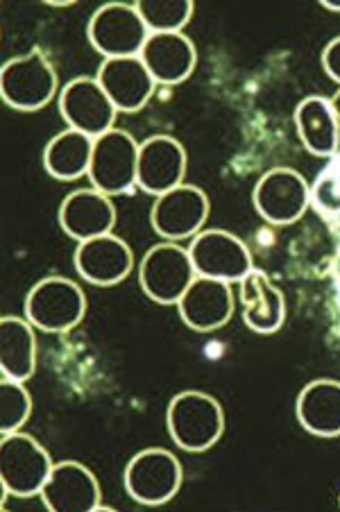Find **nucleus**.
<instances>
[{
    "label": "nucleus",
    "mask_w": 340,
    "mask_h": 512,
    "mask_svg": "<svg viewBox=\"0 0 340 512\" xmlns=\"http://www.w3.org/2000/svg\"><path fill=\"white\" fill-rule=\"evenodd\" d=\"M41 499L50 512H98L102 508L96 474L75 460L55 463Z\"/></svg>",
    "instance_id": "ddd939ff"
},
{
    "label": "nucleus",
    "mask_w": 340,
    "mask_h": 512,
    "mask_svg": "<svg viewBox=\"0 0 340 512\" xmlns=\"http://www.w3.org/2000/svg\"><path fill=\"white\" fill-rule=\"evenodd\" d=\"M184 469L173 451L143 449L125 467V492L141 506H161L182 488Z\"/></svg>",
    "instance_id": "39448f33"
},
{
    "label": "nucleus",
    "mask_w": 340,
    "mask_h": 512,
    "mask_svg": "<svg viewBox=\"0 0 340 512\" xmlns=\"http://www.w3.org/2000/svg\"><path fill=\"white\" fill-rule=\"evenodd\" d=\"M295 127L302 145L311 155H336L340 145V121L331 107V100L320 96L304 98L295 107Z\"/></svg>",
    "instance_id": "4be33fe9"
},
{
    "label": "nucleus",
    "mask_w": 340,
    "mask_h": 512,
    "mask_svg": "<svg viewBox=\"0 0 340 512\" xmlns=\"http://www.w3.org/2000/svg\"><path fill=\"white\" fill-rule=\"evenodd\" d=\"M322 68L331 80L340 84V37L331 39L327 48L322 50Z\"/></svg>",
    "instance_id": "bb28decb"
},
{
    "label": "nucleus",
    "mask_w": 340,
    "mask_h": 512,
    "mask_svg": "<svg viewBox=\"0 0 340 512\" xmlns=\"http://www.w3.org/2000/svg\"><path fill=\"white\" fill-rule=\"evenodd\" d=\"M134 268V252L123 238L105 234L78 243L75 270L93 286H114L127 279Z\"/></svg>",
    "instance_id": "f3484780"
},
{
    "label": "nucleus",
    "mask_w": 340,
    "mask_h": 512,
    "mask_svg": "<svg viewBox=\"0 0 340 512\" xmlns=\"http://www.w3.org/2000/svg\"><path fill=\"white\" fill-rule=\"evenodd\" d=\"M329 12H340V0H322L320 3Z\"/></svg>",
    "instance_id": "cd10ccee"
},
{
    "label": "nucleus",
    "mask_w": 340,
    "mask_h": 512,
    "mask_svg": "<svg viewBox=\"0 0 340 512\" xmlns=\"http://www.w3.org/2000/svg\"><path fill=\"white\" fill-rule=\"evenodd\" d=\"M297 422L316 438L340 435V381L316 379L306 383L295 404Z\"/></svg>",
    "instance_id": "412c9836"
},
{
    "label": "nucleus",
    "mask_w": 340,
    "mask_h": 512,
    "mask_svg": "<svg viewBox=\"0 0 340 512\" xmlns=\"http://www.w3.org/2000/svg\"><path fill=\"white\" fill-rule=\"evenodd\" d=\"M59 112L71 130L98 139L114 130L118 109L96 78H75L59 93Z\"/></svg>",
    "instance_id": "f8f14e48"
},
{
    "label": "nucleus",
    "mask_w": 340,
    "mask_h": 512,
    "mask_svg": "<svg viewBox=\"0 0 340 512\" xmlns=\"http://www.w3.org/2000/svg\"><path fill=\"white\" fill-rule=\"evenodd\" d=\"M331 107H334V112H336V116H338V121H340V91L336 93L334 98H331Z\"/></svg>",
    "instance_id": "c85d7f7f"
},
{
    "label": "nucleus",
    "mask_w": 340,
    "mask_h": 512,
    "mask_svg": "<svg viewBox=\"0 0 340 512\" xmlns=\"http://www.w3.org/2000/svg\"><path fill=\"white\" fill-rule=\"evenodd\" d=\"M96 80L114 102V107L123 114L141 112L157 87L141 57L105 59L98 68Z\"/></svg>",
    "instance_id": "dca6fc26"
},
{
    "label": "nucleus",
    "mask_w": 340,
    "mask_h": 512,
    "mask_svg": "<svg viewBox=\"0 0 340 512\" xmlns=\"http://www.w3.org/2000/svg\"><path fill=\"white\" fill-rule=\"evenodd\" d=\"M134 5L141 19L146 21L150 34L182 32L195 12L191 0H141V3Z\"/></svg>",
    "instance_id": "393cba45"
},
{
    "label": "nucleus",
    "mask_w": 340,
    "mask_h": 512,
    "mask_svg": "<svg viewBox=\"0 0 340 512\" xmlns=\"http://www.w3.org/2000/svg\"><path fill=\"white\" fill-rule=\"evenodd\" d=\"M234 293L227 281L195 277L189 290L177 302V311L186 327L198 331V334H209V331L223 329L234 315Z\"/></svg>",
    "instance_id": "2eb2a0df"
},
{
    "label": "nucleus",
    "mask_w": 340,
    "mask_h": 512,
    "mask_svg": "<svg viewBox=\"0 0 340 512\" xmlns=\"http://www.w3.org/2000/svg\"><path fill=\"white\" fill-rule=\"evenodd\" d=\"M0 370L5 379L25 383L37 370V338L34 327L16 315L0 320Z\"/></svg>",
    "instance_id": "5701e85b"
},
{
    "label": "nucleus",
    "mask_w": 340,
    "mask_h": 512,
    "mask_svg": "<svg viewBox=\"0 0 340 512\" xmlns=\"http://www.w3.org/2000/svg\"><path fill=\"white\" fill-rule=\"evenodd\" d=\"M186 175V150L173 136L157 134L141 143L139 170H136V186L155 195H164L184 184Z\"/></svg>",
    "instance_id": "4468645a"
},
{
    "label": "nucleus",
    "mask_w": 340,
    "mask_h": 512,
    "mask_svg": "<svg viewBox=\"0 0 340 512\" xmlns=\"http://www.w3.org/2000/svg\"><path fill=\"white\" fill-rule=\"evenodd\" d=\"M243 322L254 334H275L286 322V300L261 270H250L241 279Z\"/></svg>",
    "instance_id": "aec40b11"
},
{
    "label": "nucleus",
    "mask_w": 340,
    "mask_h": 512,
    "mask_svg": "<svg viewBox=\"0 0 340 512\" xmlns=\"http://www.w3.org/2000/svg\"><path fill=\"white\" fill-rule=\"evenodd\" d=\"M189 254L198 277L241 284V279L254 270L250 247L225 229H207L193 236Z\"/></svg>",
    "instance_id": "9d476101"
},
{
    "label": "nucleus",
    "mask_w": 340,
    "mask_h": 512,
    "mask_svg": "<svg viewBox=\"0 0 340 512\" xmlns=\"http://www.w3.org/2000/svg\"><path fill=\"white\" fill-rule=\"evenodd\" d=\"M139 150L134 136L125 130H109L93 139V157L89 166V182L93 189L112 195L130 193L136 186Z\"/></svg>",
    "instance_id": "423d86ee"
},
{
    "label": "nucleus",
    "mask_w": 340,
    "mask_h": 512,
    "mask_svg": "<svg viewBox=\"0 0 340 512\" xmlns=\"http://www.w3.org/2000/svg\"><path fill=\"white\" fill-rule=\"evenodd\" d=\"M91 46L105 59L139 57L150 37L146 21L141 19L136 5L109 3L93 12L89 21Z\"/></svg>",
    "instance_id": "6e6552de"
},
{
    "label": "nucleus",
    "mask_w": 340,
    "mask_h": 512,
    "mask_svg": "<svg viewBox=\"0 0 340 512\" xmlns=\"http://www.w3.org/2000/svg\"><path fill=\"white\" fill-rule=\"evenodd\" d=\"M254 209L270 225H293L311 204V189L304 175L293 168H272L252 193Z\"/></svg>",
    "instance_id": "1a4fd4ad"
},
{
    "label": "nucleus",
    "mask_w": 340,
    "mask_h": 512,
    "mask_svg": "<svg viewBox=\"0 0 340 512\" xmlns=\"http://www.w3.org/2000/svg\"><path fill=\"white\" fill-rule=\"evenodd\" d=\"M57 93V71L50 59L34 48L14 57L0 71V96L16 112H39Z\"/></svg>",
    "instance_id": "7ed1b4c3"
},
{
    "label": "nucleus",
    "mask_w": 340,
    "mask_h": 512,
    "mask_svg": "<svg viewBox=\"0 0 340 512\" xmlns=\"http://www.w3.org/2000/svg\"><path fill=\"white\" fill-rule=\"evenodd\" d=\"M87 313V295L66 277H46L25 297V320L46 334H66L78 327Z\"/></svg>",
    "instance_id": "f03ea898"
},
{
    "label": "nucleus",
    "mask_w": 340,
    "mask_h": 512,
    "mask_svg": "<svg viewBox=\"0 0 340 512\" xmlns=\"http://www.w3.org/2000/svg\"><path fill=\"white\" fill-rule=\"evenodd\" d=\"M198 277L189 250L177 243H157L150 247L139 266V284L152 302L177 304Z\"/></svg>",
    "instance_id": "0eeeda50"
},
{
    "label": "nucleus",
    "mask_w": 340,
    "mask_h": 512,
    "mask_svg": "<svg viewBox=\"0 0 340 512\" xmlns=\"http://www.w3.org/2000/svg\"><path fill=\"white\" fill-rule=\"evenodd\" d=\"M59 225L64 234L78 243L112 234L116 225V207L109 195L96 189H78L68 193L59 207Z\"/></svg>",
    "instance_id": "a211bd4d"
},
{
    "label": "nucleus",
    "mask_w": 340,
    "mask_h": 512,
    "mask_svg": "<svg viewBox=\"0 0 340 512\" xmlns=\"http://www.w3.org/2000/svg\"><path fill=\"white\" fill-rule=\"evenodd\" d=\"M93 157V139L78 130L59 132L48 141L44 150V166L55 179L73 182L82 175H89Z\"/></svg>",
    "instance_id": "b1692460"
},
{
    "label": "nucleus",
    "mask_w": 340,
    "mask_h": 512,
    "mask_svg": "<svg viewBox=\"0 0 340 512\" xmlns=\"http://www.w3.org/2000/svg\"><path fill=\"white\" fill-rule=\"evenodd\" d=\"M32 397L21 381L5 379L0 383V433L21 431L30 420Z\"/></svg>",
    "instance_id": "a878e982"
},
{
    "label": "nucleus",
    "mask_w": 340,
    "mask_h": 512,
    "mask_svg": "<svg viewBox=\"0 0 340 512\" xmlns=\"http://www.w3.org/2000/svg\"><path fill=\"white\" fill-rule=\"evenodd\" d=\"M141 62L157 84H182L198 66V50L184 32L150 34L141 50Z\"/></svg>",
    "instance_id": "6ab92c4d"
},
{
    "label": "nucleus",
    "mask_w": 340,
    "mask_h": 512,
    "mask_svg": "<svg viewBox=\"0 0 340 512\" xmlns=\"http://www.w3.org/2000/svg\"><path fill=\"white\" fill-rule=\"evenodd\" d=\"M166 426L177 447L200 454L223 438L225 413L216 397L200 390H184L170 399Z\"/></svg>",
    "instance_id": "f257e3e1"
},
{
    "label": "nucleus",
    "mask_w": 340,
    "mask_h": 512,
    "mask_svg": "<svg viewBox=\"0 0 340 512\" xmlns=\"http://www.w3.org/2000/svg\"><path fill=\"white\" fill-rule=\"evenodd\" d=\"M207 193L193 184H180L177 189L159 195L152 204L150 223L152 229L170 243L193 238L202 232L209 218Z\"/></svg>",
    "instance_id": "9b49d317"
},
{
    "label": "nucleus",
    "mask_w": 340,
    "mask_h": 512,
    "mask_svg": "<svg viewBox=\"0 0 340 512\" xmlns=\"http://www.w3.org/2000/svg\"><path fill=\"white\" fill-rule=\"evenodd\" d=\"M53 467V458L32 435L14 431L0 440V483L14 497L41 494Z\"/></svg>",
    "instance_id": "20e7f679"
}]
</instances>
